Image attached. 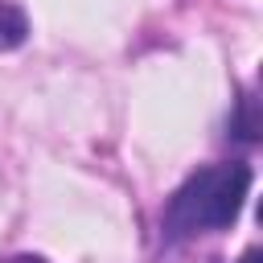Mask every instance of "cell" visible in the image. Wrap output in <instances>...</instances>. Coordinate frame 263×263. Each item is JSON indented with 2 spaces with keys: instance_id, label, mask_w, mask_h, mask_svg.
Returning a JSON list of instances; mask_svg holds the SVG:
<instances>
[{
  "instance_id": "7a4b0ae2",
  "label": "cell",
  "mask_w": 263,
  "mask_h": 263,
  "mask_svg": "<svg viewBox=\"0 0 263 263\" xmlns=\"http://www.w3.org/2000/svg\"><path fill=\"white\" fill-rule=\"evenodd\" d=\"M29 37V21L12 0H0V49H16Z\"/></svg>"
},
{
  "instance_id": "3957f363",
  "label": "cell",
  "mask_w": 263,
  "mask_h": 263,
  "mask_svg": "<svg viewBox=\"0 0 263 263\" xmlns=\"http://www.w3.org/2000/svg\"><path fill=\"white\" fill-rule=\"evenodd\" d=\"M0 263H45V259H37V255H16V259H0Z\"/></svg>"
},
{
  "instance_id": "6da1fadb",
  "label": "cell",
  "mask_w": 263,
  "mask_h": 263,
  "mask_svg": "<svg viewBox=\"0 0 263 263\" xmlns=\"http://www.w3.org/2000/svg\"><path fill=\"white\" fill-rule=\"evenodd\" d=\"M251 189V168L247 164H214L193 173L168 201L164 210V238H189L201 230H226Z\"/></svg>"
},
{
  "instance_id": "277c9868",
  "label": "cell",
  "mask_w": 263,
  "mask_h": 263,
  "mask_svg": "<svg viewBox=\"0 0 263 263\" xmlns=\"http://www.w3.org/2000/svg\"><path fill=\"white\" fill-rule=\"evenodd\" d=\"M242 263H259V247H251V251L242 255Z\"/></svg>"
}]
</instances>
